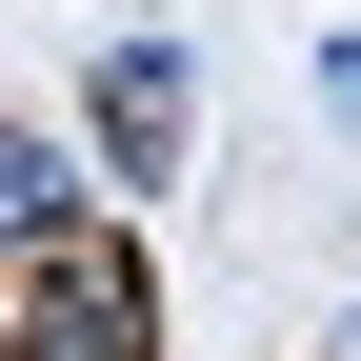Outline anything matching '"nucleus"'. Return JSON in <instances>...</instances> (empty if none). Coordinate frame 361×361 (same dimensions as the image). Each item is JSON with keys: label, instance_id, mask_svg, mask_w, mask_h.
I'll use <instances>...</instances> for the list:
<instances>
[{"label": "nucleus", "instance_id": "f03ea898", "mask_svg": "<svg viewBox=\"0 0 361 361\" xmlns=\"http://www.w3.org/2000/svg\"><path fill=\"white\" fill-rule=\"evenodd\" d=\"M180 121H201L180 40H161V20H121V40H101V180H121V201H141V180H180Z\"/></svg>", "mask_w": 361, "mask_h": 361}, {"label": "nucleus", "instance_id": "7ed1b4c3", "mask_svg": "<svg viewBox=\"0 0 361 361\" xmlns=\"http://www.w3.org/2000/svg\"><path fill=\"white\" fill-rule=\"evenodd\" d=\"M80 221H101V180H80L61 141H40V121H0V261H40V241H80Z\"/></svg>", "mask_w": 361, "mask_h": 361}, {"label": "nucleus", "instance_id": "f257e3e1", "mask_svg": "<svg viewBox=\"0 0 361 361\" xmlns=\"http://www.w3.org/2000/svg\"><path fill=\"white\" fill-rule=\"evenodd\" d=\"M0 361H161V281L121 221H80V241L0 261Z\"/></svg>", "mask_w": 361, "mask_h": 361}]
</instances>
